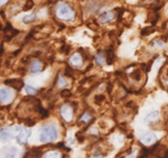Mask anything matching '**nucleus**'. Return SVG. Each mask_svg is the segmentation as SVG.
<instances>
[{
    "mask_svg": "<svg viewBox=\"0 0 168 158\" xmlns=\"http://www.w3.org/2000/svg\"><path fill=\"white\" fill-rule=\"evenodd\" d=\"M130 76H132V78H133V79H135V80H140V79H141V71H140V70L133 71Z\"/></svg>",
    "mask_w": 168,
    "mask_h": 158,
    "instance_id": "18",
    "label": "nucleus"
},
{
    "mask_svg": "<svg viewBox=\"0 0 168 158\" xmlns=\"http://www.w3.org/2000/svg\"><path fill=\"white\" fill-rule=\"evenodd\" d=\"M8 2V0H0V7H2L4 5H6Z\"/></svg>",
    "mask_w": 168,
    "mask_h": 158,
    "instance_id": "31",
    "label": "nucleus"
},
{
    "mask_svg": "<svg viewBox=\"0 0 168 158\" xmlns=\"http://www.w3.org/2000/svg\"><path fill=\"white\" fill-rule=\"evenodd\" d=\"M13 100V92L7 87H0V103L8 104Z\"/></svg>",
    "mask_w": 168,
    "mask_h": 158,
    "instance_id": "4",
    "label": "nucleus"
},
{
    "mask_svg": "<svg viewBox=\"0 0 168 158\" xmlns=\"http://www.w3.org/2000/svg\"><path fill=\"white\" fill-rule=\"evenodd\" d=\"M167 84H168V82H167Z\"/></svg>",
    "mask_w": 168,
    "mask_h": 158,
    "instance_id": "36",
    "label": "nucleus"
},
{
    "mask_svg": "<svg viewBox=\"0 0 168 158\" xmlns=\"http://www.w3.org/2000/svg\"><path fill=\"white\" fill-rule=\"evenodd\" d=\"M61 96L64 98H68L71 96V92L70 89H63V91H61Z\"/></svg>",
    "mask_w": 168,
    "mask_h": 158,
    "instance_id": "20",
    "label": "nucleus"
},
{
    "mask_svg": "<svg viewBox=\"0 0 168 158\" xmlns=\"http://www.w3.org/2000/svg\"><path fill=\"white\" fill-rule=\"evenodd\" d=\"M105 60L106 59H104V56H103V54L100 52L96 56H95V61H96V63H97L98 66H103L104 64V62H105Z\"/></svg>",
    "mask_w": 168,
    "mask_h": 158,
    "instance_id": "14",
    "label": "nucleus"
},
{
    "mask_svg": "<svg viewBox=\"0 0 168 158\" xmlns=\"http://www.w3.org/2000/svg\"><path fill=\"white\" fill-rule=\"evenodd\" d=\"M37 18V15L36 14H30V15H25L23 17V22L24 23H32L34 20Z\"/></svg>",
    "mask_w": 168,
    "mask_h": 158,
    "instance_id": "15",
    "label": "nucleus"
},
{
    "mask_svg": "<svg viewBox=\"0 0 168 158\" xmlns=\"http://www.w3.org/2000/svg\"><path fill=\"white\" fill-rule=\"evenodd\" d=\"M5 85L15 88L16 91H21L22 87L24 86V82L21 79H8V80H5Z\"/></svg>",
    "mask_w": 168,
    "mask_h": 158,
    "instance_id": "6",
    "label": "nucleus"
},
{
    "mask_svg": "<svg viewBox=\"0 0 168 158\" xmlns=\"http://www.w3.org/2000/svg\"><path fill=\"white\" fill-rule=\"evenodd\" d=\"M43 69V63L40 61H32L30 64V71L32 73H38L39 71Z\"/></svg>",
    "mask_w": 168,
    "mask_h": 158,
    "instance_id": "10",
    "label": "nucleus"
},
{
    "mask_svg": "<svg viewBox=\"0 0 168 158\" xmlns=\"http://www.w3.org/2000/svg\"><path fill=\"white\" fill-rule=\"evenodd\" d=\"M25 91H27V93L29 95H36V94L38 93V89H36V88L32 87V86H29V85L25 86Z\"/></svg>",
    "mask_w": 168,
    "mask_h": 158,
    "instance_id": "17",
    "label": "nucleus"
},
{
    "mask_svg": "<svg viewBox=\"0 0 168 158\" xmlns=\"http://www.w3.org/2000/svg\"><path fill=\"white\" fill-rule=\"evenodd\" d=\"M65 75L68 77H73V73H72V69H71L70 66H66V69H65Z\"/></svg>",
    "mask_w": 168,
    "mask_h": 158,
    "instance_id": "24",
    "label": "nucleus"
},
{
    "mask_svg": "<svg viewBox=\"0 0 168 158\" xmlns=\"http://www.w3.org/2000/svg\"><path fill=\"white\" fill-rule=\"evenodd\" d=\"M167 75H168V69H167Z\"/></svg>",
    "mask_w": 168,
    "mask_h": 158,
    "instance_id": "35",
    "label": "nucleus"
},
{
    "mask_svg": "<svg viewBox=\"0 0 168 158\" xmlns=\"http://www.w3.org/2000/svg\"><path fill=\"white\" fill-rule=\"evenodd\" d=\"M56 14L57 16L62 20H73L74 17V11L69 5H66L65 2H59L57 8H56Z\"/></svg>",
    "mask_w": 168,
    "mask_h": 158,
    "instance_id": "2",
    "label": "nucleus"
},
{
    "mask_svg": "<svg viewBox=\"0 0 168 158\" xmlns=\"http://www.w3.org/2000/svg\"><path fill=\"white\" fill-rule=\"evenodd\" d=\"M105 56H106V63L108 64H112L114 61V53L112 49H109L108 52H106V54H105Z\"/></svg>",
    "mask_w": 168,
    "mask_h": 158,
    "instance_id": "13",
    "label": "nucleus"
},
{
    "mask_svg": "<svg viewBox=\"0 0 168 158\" xmlns=\"http://www.w3.org/2000/svg\"><path fill=\"white\" fill-rule=\"evenodd\" d=\"M65 84H66V82L64 80V78L60 77V79H59V86H60V87H62V86H64Z\"/></svg>",
    "mask_w": 168,
    "mask_h": 158,
    "instance_id": "27",
    "label": "nucleus"
},
{
    "mask_svg": "<svg viewBox=\"0 0 168 158\" xmlns=\"http://www.w3.org/2000/svg\"><path fill=\"white\" fill-rule=\"evenodd\" d=\"M25 124H27V126H32V125L36 124V121L32 120V119H25Z\"/></svg>",
    "mask_w": 168,
    "mask_h": 158,
    "instance_id": "28",
    "label": "nucleus"
},
{
    "mask_svg": "<svg viewBox=\"0 0 168 158\" xmlns=\"http://www.w3.org/2000/svg\"><path fill=\"white\" fill-rule=\"evenodd\" d=\"M151 32H153V29L149 30V27H147V29H144V30L142 31V36H145L147 33H151Z\"/></svg>",
    "mask_w": 168,
    "mask_h": 158,
    "instance_id": "29",
    "label": "nucleus"
},
{
    "mask_svg": "<svg viewBox=\"0 0 168 158\" xmlns=\"http://www.w3.org/2000/svg\"><path fill=\"white\" fill-rule=\"evenodd\" d=\"M159 118V112L158 111H153V112H150V114L147 116V119L145 121L147 123H153Z\"/></svg>",
    "mask_w": 168,
    "mask_h": 158,
    "instance_id": "12",
    "label": "nucleus"
},
{
    "mask_svg": "<svg viewBox=\"0 0 168 158\" xmlns=\"http://www.w3.org/2000/svg\"><path fill=\"white\" fill-rule=\"evenodd\" d=\"M104 100H105L104 95H96V96H95V102H96L97 104H101Z\"/></svg>",
    "mask_w": 168,
    "mask_h": 158,
    "instance_id": "23",
    "label": "nucleus"
},
{
    "mask_svg": "<svg viewBox=\"0 0 168 158\" xmlns=\"http://www.w3.org/2000/svg\"><path fill=\"white\" fill-rule=\"evenodd\" d=\"M38 109H39V112H40V114H41V117H43V118H46V117L48 116V114H49L48 111H47V110H45L43 108H41L39 104H38Z\"/></svg>",
    "mask_w": 168,
    "mask_h": 158,
    "instance_id": "21",
    "label": "nucleus"
},
{
    "mask_svg": "<svg viewBox=\"0 0 168 158\" xmlns=\"http://www.w3.org/2000/svg\"><path fill=\"white\" fill-rule=\"evenodd\" d=\"M5 153V156H7V157H15L17 153V149L16 148H9Z\"/></svg>",
    "mask_w": 168,
    "mask_h": 158,
    "instance_id": "16",
    "label": "nucleus"
},
{
    "mask_svg": "<svg viewBox=\"0 0 168 158\" xmlns=\"http://www.w3.org/2000/svg\"><path fill=\"white\" fill-rule=\"evenodd\" d=\"M57 139V130L53 125L43 126L41 133H40V141L43 143H48L53 142Z\"/></svg>",
    "mask_w": 168,
    "mask_h": 158,
    "instance_id": "1",
    "label": "nucleus"
},
{
    "mask_svg": "<svg viewBox=\"0 0 168 158\" xmlns=\"http://www.w3.org/2000/svg\"><path fill=\"white\" fill-rule=\"evenodd\" d=\"M11 137H13V134H11V128L6 127L0 131V140L1 141H9Z\"/></svg>",
    "mask_w": 168,
    "mask_h": 158,
    "instance_id": "7",
    "label": "nucleus"
},
{
    "mask_svg": "<svg viewBox=\"0 0 168 158\" xmlns=\"http://www.w3.org/2000/svg\"><path fill=\"white\" fill-rule=\"evenodd\" d=\"M46 157H59V153L57 151H53V153H48L45 155Z\"/></svg>",
    "mask_w": 168,
    "mask_h": 158,
    "instance_id": "26",
    "label": "nucleus"
},
{
    "mask_svg": "<svg viewBox=\"0 0 168 158\" xmlns=\"http://www.w3.org/2000/svg\"><path fill=\"white\" fill-rule=\"evenodd\" d=\"M90 118H92V117H90L89 114H82L81 120H84V121H86V123H88V121L90 120Z\"/></svg>",
    "mask_w": 168,
    "mask_h": 158,
    "instance_id": "25",
    "label": "nucleus"
},
{
    "mask_svg": "<svg viewBox=\"0 0 168 158\" xmlns=\"http://www.w3.org/2000/svg\"><path fill=\"white\" fill-rule=\"evenodd\" d=\"M33 7V0H27V4L24 5V11H29V9H31Z\"/></svg>",
    "mask_w": 168,
    "mask_h": 158,
    "instance_id": "22",
    "label": "nucleus"
},
{
    "mask_svg": "<svg viewBox=\"0 0 168 158\" xmlns=\"http://www.w3.org/2000/svg\"><path fill=\"white\" fill-rule=\"evenodd\" d=\"M15 133H16V140L18 143L21 144H25L27 142V139L29 136L31 135V131L30 130H27L25 127H15Z\"/></svg>",
    "mask_w": 168,
    "mask_h": 158,
    "instance_id": "3",
    "label": "nucleus"
},
{
    "mask_svg": "<svg viewBox=\"0 0 168 158\" xmlns=\"http://www.w3.org/2000/svg\"><path fill=\"white\" fill-rule=\"evenodd\" d=\"M156 140V135L153 133H144L142 134L141 136V141L145 144H149V143H152V142Z\"/></svg>",
    "mask_w": 168,
    "mask_h": 158,
    "instance_id": "9",
    "label": "nucleus"
},
{
    "mask_svg": "<svg viewBox=\"0 0 168 158\" xmlns=\"http://www.w3.org/2000/svg\"><path fill=\"white\" fill-rule=\"evenodd\" d=\"M2 30V24H1V22H0V31Z\"/></svg>",
    "mask_w": 168,
    "mask_h": 158,
    "instance_id": "34",
    "label": "nucleus"
},
{
    "mask_svg": "<svg viewBox=\"0 0 168 158\" xmlns=\"http://www.w3.org/2000/svg\"><path fill=\"white\" fill-rule=\"evenodd\" d=\"M153 46H159V47H163V43L161 41V40H157V41H154L153 43Z\"/></svg>",
    "mask_w": 168,
    "mask_h": 158,
    "instance_id": "30",
    "label": "nucleus"
},
{
    "mask_svg": "<svg viewBox=\"0 0 168 158\" xmlns=\"http://www.w3.org/2000/svg\"><path fill=\"white\" fill-rule=\"evenodd\" d=\"M27 155H30V156H32V157H40V156L43 155V153H41L39 149H33L31 153H27Z\"/></svg>",
    "mask_w": 168,
    "mask_h": 158,
    "instance_id": "19",
    "label": "nucleus"
},
{
    "mask_svg": "<svg viewBox=\"0 0 168 158\" xmlns=\"http://www.w3.org/2000/svg\"><path fill=\"white\" fill-rule=\"evenodd\" d=\"M61 114H62V117H63L66 121H70V120L72 119V117H73V109L71 108L70 105L65 104V105H63V107L61 108Z\"/></svg>",
    "mask_w": 168,
    "mask_h": 158,
    "instance_id": "5",
    "label": "nucleus"
},
{
    "mask_svg": "<svg viewBox=\"0 0 168 158\" xmlns=\"http://www.w3.org/2000/svg\"><path fill=\"white\" fill-rule=\"evenodd\" d=\"M113 18H114V13L109 11V13H105L103 15H101L100 18H98V21H100V23L104 24V23H108V22H110V21H112Z\"/></svg>",
    "mask_w": 168,
    "mask_h": 158,
    "instance_id": "11",
    "label": "nucleus"
},
{
    "mask_svg": "<svg viewBox=\"0 0 168 158\" xmlns=\"http://www.w3.org/2000/svg\"><path fill=\"white\" fill-rule=\"evenodd\" d=\"M70 63L72 64V66H80L82 64L81 55L79 54V53L73 54L72 56H71V59H70Z\"/></svg>",
    "mask_w": 168,
    "mask_h": 158,
    "instance_id": "8",
    "label": "nucleus"
},
{
    "mask_svg": "<svg viewBox=\"0 0 168 158\" xmlns=\"http://www.w3.org/2000/svg\"><path fill=\"white\" fill-rule=\"evenodd\" d=\"M102 156H103V155H102L101 153H94V157H102Z\"/></svg>",
    "mask_w": 168,
    "mask_h": 158,
    "instance_id": "32",
    "label": "nucleus"
},
{
    "mask_svg": "<svg viewBox=\"0 0 168 158\" xmlns=\"http://www.w3.org/2000/svg\"><path fill=\"white\" fill-rule=\"evenodd\" d=\"M2 53H4V47H2V46H0V56L2 55Z\"/></svg>",
    "mask_w": 168,
    "mask_h": 158,
    "instance_id": "33",
    "label": "nucleus"
}]
</instances>
